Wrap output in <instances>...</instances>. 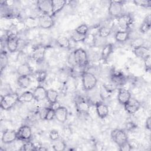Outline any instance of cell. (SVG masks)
<instances>
[{
	"label": "cell",
	"instance_id": "6da1fadb",
	"mask_svg": "<svg viewBox=\"0 0 151 151\" xmlns=\"http://www.w3.org/2000/svg\"><path fill=\"white\" fill-rule=\"evenodd\" d=\"M81 80L83 88L86 91L93 89L97 83L96 76L91 72L83 71L81 74Z\"/></svg>",
	"mask_w": 151,
	"mask_h": 151
},
{
	"label": "cell",
	"instance_id": "7a4b0ae2",
	"mask_svg": "<svg viewBox=\"0 0 151 151\" xmlns=\"http://www.w3.org/2000/svg\"><path fill=\"white\" fill-rule=\"evenodd\" d=\"M19 96L17 93H8L4 96H1V107L4 110L11 109L18 101Z\"/></svg>",
	"mask_w": 151,
	"mask_h": 151
},
{
	"label": "cell",
	"instance_id": "3957f363",
	"mask_svg": "<svg viewBox=\"0 0 151 151\" xmlns=\"http://www.w3.org/2000/svg\"><path fill=\"white\" fill-rule=\"evenodd\" d=\"M77 65L80 67H86L88 63V57L86 51L81 48L76 49L73 52Z\"/></svg>",
	"mask_w": 151,
	"mask_h": 151
},
{
	"label": "cell",
	"instance_id": "277c9868",
	"mask_svg": "<svg viewBox=\"0 0 151 151\" xmlns=\"http://www.w3.org/2000/svg\"><path fill=\"white\" fill-rule=\"evenodd\" d=\"M123 2L122 1H111L109 6V13L113 17L118 18L122 14Z\"/></svg>",
	"mask_w": 151,
	"mask_h": 151
},
{
	"label": "cell",
	"instance_id": "5b68a950",
	"mask_svg": "<svg viewBox=\"0 0 151 151\" xmlns=\"http://www.w3.org/2000/svg\"><path fill=\"white\" fill-rule=\"evenodd\" d=\"M111 138L113 141L118 145V146H120L124 143L128 141L126 132L119 129H115L111 131Z\"/></svg>",
	"mask_w": 151,
	"mask_h": 151
},
{
	"label": "cell",
	"instance_id": "8992f818",
	"mask_svg": "<svg viewBox=\"0 0 151 151\" xmlns=\"http://www.w3.org/2000/svg\"><path fill=\"white\" fill-rule=\"evenodd\" d=\"M39 27L43 29H48L54 24V20L52 15L46 14H41L38 17Z\"/></svg>",
	"mask_w": 151,
	"mask_h": 151
},
{
	"label": "cell",
	"instance_id": "52a82bcc",
	"mask_svg": "<svg viewBox=\"0 0 151 151\" xmlns=\"http://www.w3.org/2000/svg\"><path fill=\"white\" fill-rule=\"evenodd\" d=\"M17 133V139L25 142L29 140L32 136L31 129L27 125H24L20 127Z\"/></svg>",
	"mask_w": 151,
	"mask_h": 151
},
{
	"label": "cell",
	"instance_id": "ba28073f",
	"mask_svg": "<svg viewBox=\"0 0 151 151\" xmlns=\"http://www.w3.org/2000/svg\"><path fill=\"white\" fill-rule=\"evenodd\" d=\"M37 5L41 14L52 15V0H39L37 2Z\"/></svg>",
	"mask_w": 151,
	"mask_h": 151
},
{
	"label": "cell",
	"instance_id": "9c48e42d",
	"mask_svg": "<svg viewBox=\"0 0 151 151\" xmlns=\"http://www.w3.org/2000/svg\"><path fill=\"white\" fill-rule=\"evenodd\" d=\"M117 21L119 26L122 29H127L132 25L133 19L130 14H124L118 17Z\"/></svg>",
	"mask_w": 151,
	"mask_h": 151
},
{
	"label": "cell",
	"instance_id": "30bf717a",
	"mask_svg": "<svg viewBox=\"0 0 151 151\" xmlns=\"http://www.w3.org/2000/svg\"><path fill=\"white\" fill-rule=\"evenodd\" d=\"M46 47L43 45H38L35 47L32 53L31 57L37 63L41 62L45 58Z\"/></svg>",
	"mask_w": 151,
	"mask_h": 151
},
{
	"label": "cell",
	"instance_id": "8fae6325",
	"mask_svg": "<svg viewBox=\"0 0 151 151\" xmlns=\"http://www.w3.org/2000/svg\"><path fill=\"white\" fill-rule=\"evenodd\" d=\"M124 107L125 110L129 114H133L139 110L140 107V103L137 100L131 97L129 101L124 105Z\"/></svg>",
	"mask_w": 151,
	"mask_h": 151
},
{
	"label": "cell",
	"instance_id": "7c38bea8",
	"mask_svg": "<svg viewBox=\"0 0 151 151\" xmlns=\"http://www.w3.org/2000/svg\"><path fill=\"white\" fill-rule=\"evenodd\" d=\"M17 139V133L11 129L5 130L2 136V142L5 144H9Z\"/></svg>",
	"mask_w": 151,
	"mask_h": 151
},
{
	"label": "cell",
	"instance_id": "4fadbf2b",
	"mask_svg": "<svg viewBox=\"0 0 151 151\" xmlns=\"http://www.w3.org/2000/svg\"><path fill=\"white\" fill-rule=\"evenodd\" d=\"M95 107L96 112L99 117L101 119L106 118L109 114V108L108 106L102 101H97L95 103Z\"/></svg>",
	"mask_w": 151,
	"mask_h": 151
},
{
	"label": "cell",
	"instance_id": "5bb4252c",
	"mask_svg": "<svg viewBox=\"0 0 151 151\" xmlns=\"http://www.w3.org/2000/svg\"><path fill=\"white\" fill-rule=\"evenodd\" d=\"M76 107L78 113L87 114L89 111L90 104L82 98H79L76 101Z\"/></svg>",
	"mask_w": 151,
	"mask_h": 151
},
{
	"label": "cell",
	"instance_id": "9a60e30c",
	"mask_svg": "<svg viewBox=\"0 0 151 151\" xmlns=\"http://www.w3.org/2000/svg\"><path fill=\"white\" fill-rule=\"evenodd\" d=\"M111 82L117 86H122L126 82L125 76L122 73L117 70H113L111 75Z\"/></svg>",
	"mask_w": 151,
	"mask_h": 151
},
{
	"label": "cell",
	"instance_id": "2e32d148",
	"mask_svg": "<svg viewBox=\"0 0 151 151\" xmlns=\"http://www.w3.org/2000/svg\"><path fill=\"white\" fill-rule=\"evenodd\" d=\"M131 94L126 89L124 88H119L118 94H117V99L119 102L122 104L124 105L126 104L129 100L131 99Z\"/></svg>",
	"mask_w": 151,
	"mask_h": 151
},
{
	"label": "cell",
	"instance_id": "e0dca14e",
	"mask_svg": "<svg viewBox=\"0 0 151 151\" xmlns=\"http://www.w3.org/2000/svg\"><path fill=\"white\" fill-rule=\"evenodd\" d=\"M17 72L19 76H29L32 74L33 71L28 63H24L18 67Z\"/></svg>",
	"mask_w": 151,
	"mask_h": 151
},
{
	"label": "cell",
	"instance_id": "ac0fdd59",
	"mask_svg": "<svg viewBox=\"0 0 151 151\" xmlns=\"http://www.w3.org/2000/svg\"><path fill=\"white\" fill-rule=\"evenodd\" d=\"M33 96L34 100L35 101H42L47 97V90L43 86H37L34 90Z\"/></svg>",
	"mask_w": 151,
	"mask_h": 151
},
{
	"label": "cell",
	"instance_id": "d6986e66",
	"mask_svg": "<svg viewBox=\"0 0 151 151\" xmlns=\"http://www.w3.org/2000/svg\"><path fill=\"white\" fill-rule=\"evenodd\" d=\"M68 116V110L63 106L60 107L55 110V118L60 123H64Z\"/></svg>",
	"mask_w": 151,
	"mask_h": 151
},
{
	"label": "cell",
	"instance_id": "ffe728a7",
	"mask_svg": "<svg viewBox=\"0 0 151 151\" xmlns=\"http://www.w3.org/2000/svg\"><path fill=\"white\" fill-rule=\"evenodd\" d=\"M67 4V1L64 0H52V16L60 12Z\"/></svg>",
	"mask_w": 151,
	"mask_h": 151
},
{
	"label": "cell",
	"instance_id": "44dd1931",
	"mask_svg": "<svg viewBox=\"0 0 151 151\" xmlns=\"http://www.w3.org/2000/svg\"><path fill=\"white\" fill-rule=\"evenodd\" d=\"M133 52L137 57L142 58L143 60L147 55H150L149 48L143 45L133 48Z\"/></svg>",
	"mask_w": 151,
	"mask_h": 151
},
{
	"label": "cell",
	"instance_id": "7402d4cb",
	"mask_svg": "<svg viewBox=\"0 0 151 151\" xmlns=\"http://www.w3.org/2000/svg\"><path fill=\"white\" fill-rule=\"evenodd\" d=\"M56 43L59 47L63 48H69L70 47V41L65 36H58L56 39Z\"/></svg>",
	"mask_w": 151,
	"mask_h": 151
},
{
	"label": "cell",
	"instance_id": "603a6c76",
	"mask_svg": "<svg viewBox=\"0 0 151 151\" xmlns=\"http://www.w3.org/2000/svg\"><path fill=\"white\" fill-rule=\"evenodd\" d=\"M25 26L28 28H34L39 26L38 18L28 17L24 20Z\"/></svg>",
	"mask_w": 151,
	"mask_h": 151
},
{
	"label": "cell",
	"instance_id": "cb8c5ba5",
	"mask_svg": "<svg viewBox=\"0 0 151 151\" xmlns=\"http://www.w3.org/2000/svg\"><path fill=\"white\" fill-rule=\"evenodd\" d=\"M34 100L33 93L28 91H24L18 97V102L20 103H28Z\"/></svg>",
	"mask_w": 151,
	"mask_h": 151
},
{
	"label": "cell",
	"instance_id": "d4e9b609",
	"mask_svg": "<svg viewBox=\"0 0 151 151\" xmlns=\"http://www.w3.org/2000/svg\"><path fill=\"white\" fill-rule=\"evenodd\" d=\"M17 83L22 88H28L31 83V80L29 76H19L17 78Z\"/></svg>",
	"mask_w": 151,
	"mask_h": 151
},
{
	"label": "cell",
	"instance_id": "484cf974",
	"mask_svg": "<svg viewBox=\"0 0 151 151\" xmlns=\"http://www.w3.org/2000/svg\"><path fill=\"white\" fill-rule=\"evenodd\" d=\"M129 32L127 31H119L116 33L114 38L117 42H123L127 41L129 39Z\"/></svg>",
	"mask_w": 151,
	"mask_h": 151
},
{
	"label": "cell",
	"instance_id": "4316f807",
	"mask_svg": "<svg viewBox=\"0 0 151 151\" xmlns=\"http://www.w3.org/2000/svg\"><path fill=\"white\" fill-rule=\"evenodd\" d=\"M58 97V93L56 90L52 88H50L47 90L46 99H47L48 101L50 104L56 102L57 101Z\"/></svg>",
	"mask_w": 151,
	"mask_h": 151
},
{
	"label": "cell",
	"instance_id": "83f0119b",
	"mask_svg": "<svg viewBox=\"0 0 151 151\" xmlns=\"http://www.w3.org/2000/svg\"><path fill=\"white\" fill-rule=\"evenodd\" d=\"M113 45L109 43L105 45L101 51V58L103 60L106 61L109 57H110V54L113 51Z\"/></svg>",
	"mask_w": 151,
	"mask_h": 151
},
{
	"label": "cell",
	"instance_id": "f1b7e54d",
	"mask_svg": "<svg viewBox=\"0 0 151 151\" xmlns=\"http://www.w3.org/2000/svg\"><path fill=\"white\" fill-rule=\"evenodd\" d=\"M150 28V15L149 14L147 16H146L143 22L141 24L140 27V31L143 34H145L149 31Z\"/></svg>",
	"mask_w": 151,
	"mask_h": 151
},
{
	"label": "cell",
	"instance_id": "f546056e",
	"mask_svg": "<svg viewBox=\"0 0 151 151\" xmlns=\"http://www.w3.org/2000/svg\"><path fill=\"white\" fill-rule=\"evenodd\" d=\"M52 142H53L52 144V147L54 150L63 151V150H65V149L66 147V145L63 140L58 139L52 141Z\"/></svg>",
	"mask_w": 151,
	"mask_h": 151
},
{
	"label": "cell",
	"instance_id": "4dcf8cb0",
	"mask_svg": "<svg viewBox=\"0 0 151 151\" xmlns=\"http://www.w3.org/2000/svg\"><path fill=\"white\" fill-rule=\"evenodd\" d=\"M111 33V29L108 26H102L99 28L98 34L101 38H106Z\"/></svg>",
	"mask_w": 151,
	"mask_h": 151
},
{
	"label": "cell",
	"instance_id": "1f68e13d",
	"mask_svg": "<svg viewBox=\"0 0 151 151\" xmlns=\"http://www.w3.org/2000/svg\"><path fill=\"white\" fill-rule=\"evenodd\" d=\"M8 64V57L5 51H2L1 52L0 57V68L1 71L2 72L7 66Z\"/></svg>",
	"mask_w": 151,
	"mask_h": 151
},
{
	"label": "cell",
	"instance_id": "d6a6232c",
	"mask_svg": "<svg viewBox=\"0 0 151 151\" xmlns=\"http://www.w3.org/2000/svg\"><path fill=\"white\" fill-rule=\"evenodd\" d=\"M86 35H83L80 33H78L75 30L72 32L71 35V40L75 42H84L86 39Z\"/></svg>",
	"mask_w": 151,
	"mask_h": 151
},
{
	"label": "cell",
	"instance_id": "836d02e7",
	"mask_svg": "<svg viewBox=\"0 0 151 151\" xmlns=\"http://www.w3.org/2000/svg\"><path fill=\"white\" fill-rule=\"evenodd\" d=\"M34 76L37 81L40 83L43 82L47 78V73L44 70H38L34 73Z\"/></svg>",
	"mask_w": 151,
	"mask_h": 151
},
{
	"label": "cell",
	"instance_id": "e575fe53",
	"mask_svg": "<svg viewBox=\"0 0 151 151\" xmlns=\"http://www.w3.org/2000/svg\"><path fill=\"white\" fill-rule=\"evenodd\" d=\"M111 92L108 90L104 86L103 84L100 87V96L102 100H106L108 99L110 95H111Z\"/></svg>",
	"mask_w": 151,
	"mask_h": 151
},
{
	"label": "cell",
	"instance_id": "d590c367",
	"mask_svg": "<svg viewBox=\"0 0 151 151\" xmlns=\"http://www.w3.org/2000/svg\"><path fill=\"white\" fill-rule=\"evenodd\" d=\"M22 150L25 151H30V150H37L36 146L31 141L28 140L25 141V142L24 143V145L22 146V148L21 149Z\"/></svg>",
	"mask_w": 151,
	"mask_h": 151
},
{
	"label": "cell",
	"instance_id": "8d00e7d4",
	"mask_svg": "<svg viewBox=\"0 0 151 151\" xmlns=\"http://www.w3.org/2000/svg\"><path fill=\"white\" fill-rule=\"evenodd\" d=\"M75 31L81 34L87 35L89 31V28L88 27V26L86 24H81L80 25H79L78 27H77L76 28Z\"/></svg>",
	"mask_w": 151,
	"mask_h": 151
},
{
	"label": "cell",
	"instance_id": "74e56055",
	"mask_svg": "<svg viewBox=\"0 0 151 151\" xmlns=\"http://www.w3.org/2000/svg\"><path fill=\"white\" fill-rule=\"evenodd\" d=\"M133 2L136 5L148 8L151 6V1L150 0H136Z\"/></svg>",
	"mask_w": 151,
	"mask_h": 151
},
{
	"label": "cell",
	"instance_id": "f35d334b",
	"mask_svg": "<svg viewBox=\"0 0 151 151\" xmlns=\"http://www.w3.org/2000/svg\"><path fill=\"white\" fill-rule=\"evenodd\" d=\"M144 61V65L145 68L146 72H149L151 68V59H150V55H147L146 58L143 59Z\"/></svg>",
	"mask_w": 151,
	"mask_h": 151
},
{
	"label": "cell",
	"instance_id": "ab89813d",
	"mask_svg": "<svg viewBox=\"0 0 151 151\" xmlns=\"http://www.w3.org/2000/svg\"><path fill=\"white\" fill-rule=\"evenodd\" d=\"M143 44V40L140 38H136L131 42V46L134 48L136 47L142 46Z\"/></svg>",
	"mask_w": 151,
	"mask_h": 151
},
{
	"label": "cell",
	"instance_id": "60d3db41",
	"mask_svg": "<svg viewBox=\"0 0 151 151\" xmlns=\"http://www.w3.org/2000/svg\"><path fill=\"white\" fill-rule=\"evenodd\" d=\"M48 136H49V138L52 141H54L60 139V133L56 130H52L48 134Z\"/></svg>",
	"mask_w": 151,
	"mask_h": 151
},
{
	"label": "cell",
	"instance_id": "b9f144b4",
	"mask_svg": "<svg viewBox=\"0 0 151 151\" xmlns=\"http://www.w3.org/2000/svg\"><path fill=\"white\" fill-rule=\"evenodd\" d=\"M54 117H55V110L51 109V107H49L45 120L50 121L52 120Z\"/></svg>",
	"mask_w": 151,
	"mask_h": 151
},
{
	"label": "cell",
	"instance_id": "7bdbcfd3",
	"mask_svg": "<svg viewBox=\"0 0 151 151\" xmlns=\"http://www.w3.org/2000/svg\"><path fill=\"white\" fill-rule=\"evenodd\" d=\"M49 107H42L41 108L39 111H38V114H39V117L41 120H45V117L48 111Z\"/></svg>",
	"mask_w": 151,
	"mask_h": 151
},
{
	"label": "cell",
	"instance_id": "ee69618b",
	"mask_svg": "<svg viewBox=\"0 0 151 151\" xmlns=\"http://www.w3.org/2000/svg\"><path fill=\"white\" fill-rule=\"evenodd\" d=\"M119 147V150L120 151H130L132 149L129 141H127L126 142L124 143L122 145H120Z\"/></svg>",
	"mask_w": 151,
	"mask_h": 151
},
{
	"label": "cell",
	"instance_id": "f6af8a7d",
	"mask_svg": "<svg viewBox=\"0 0 151 151\" xmlns=\"http://www.w3.org/2000/svg\"><path fill=\"white\" fill-rule=\"evenodd\" d=\"M137 127V125L133 122H128L126 126V129L128 131H132Z\"/></svg>",
	"mask_w": 151,
	"mask_h": 151
},
{
	"label": "cell",
	"instance_id": "bcb514c9",
	"mask_svg": "<svg viewBox=\"0 0 151 151\" xmlns=\"http://www.w3.org/2000/svg\"><path fill=\"white\" fill-rule=\"evenodd\" d=\"M26 46V42L22 39L19 38L18 45V50H22Z\"/></svg>",
	"mask_w": 151,
	"mask_h": 151
},
{
	"label": "cell",
	"instance_id": "7dc6e473",
	"mask_svg": "<svg viewBox=\"0 0 151 151\" xmlns=\"http://www.w3.org/2000/svg\"><path fill=\"white\" fill-rule=\"evenodd\" d=\"M132 148H137L139 146V143L138 142V141L136 140H131L129 142Z\"/></svg>",
	"mask_w": 151,
	"mask_h": 151
},
{
	"label": "cell",
	"instance_id": "c3c4849f",
	"mask_svg": "<svg viewBox=\"0 0 151 151\" xmlns=\"http://www.w3.org/2000/svg\"><path fill=\"white\" fill-rule=\"evenodd\" d=\"M61 106L60 105V103H59L58 101H57L56 102L51 104V106H50V107H51V108L53 110H57V109H58V108H59L60 107H61Z\"/></svg>",
	"mask_w": 151,
	"mask_h": 151
},
{
	"label": "cell",
	"instance_id": "681fc988",
	"mask_svg": "<svg viewBox=\"0 0 151 151\" xmlns=\"http://www.w3.org/2000/svg\"><path fill=\"white\" fill-rule=\"evenodd\" d=\"M150 122H151L150 117H149L146 121V128L148 130L150 129Z\"/></svg>",
	"mask_w": 151,
	"mask_h": 151
}]
</instances>
